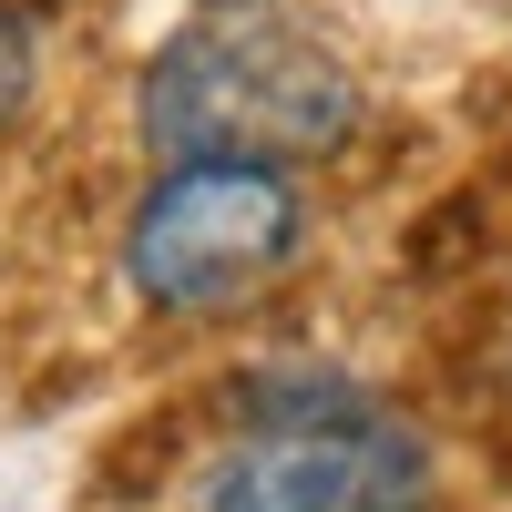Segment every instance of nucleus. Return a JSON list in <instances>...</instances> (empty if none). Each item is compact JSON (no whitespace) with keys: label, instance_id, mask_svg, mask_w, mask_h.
I'll return each instance as SVG.
<instances>
[{"label":"nucleus","instance_id":"obj_1","mask_svg":"<svg viewBox=\"0 0 512 512\" xmlns=\"http://www.w3.org/2000/svg\"><path fill=\"white\" fill-rule=\"evenodd\" d=\"M144 144L175 154H267L318 164L359 134V72L287 0H205L144 62Z\"/></svg>","mask_w":512,"mask_h":512},{"label":"nucleus","instance_id":"obj_2","mask_svg":"<svg viewBox=\"0 0 512 512\" xmlns=\"http://www.w3.org/2000/svg\"><path fill=\"white\" fill-rule=\"evenodd\" d=\"M308 246L297 164L267 154H175L123 226V287L154 318H226L267 297Z\"/></svg>","mask_w":512,"mask_h":512},{"label":"nucleus","instance_id":"obj_3","mask_svg":"<svg viewBox=\"0 0 512 512\" xmlns=\"http://www.w3.org/2000/svg\"><path fill=\"white\" fill-rule=\"evenodd\" d=\"M420 502H431V451L338 390L256 410L185 482V512H420Z\"/></svg>","mask_w":512,"mask_h":512},{"label":"nucleus","instance_id":"obj_4","mask_svg":"<svg viewBox=\"0 0 512 512\" xmlns=\"http://www.w3.org/2000/svg\"><path fill=\"white\" fill-rule=\"evenodd\" d=\"M21 93H31V31H21L11 11H0V113H11Z\"/></svg>","mask_w":512,"mask_h":512}]
</instances>
